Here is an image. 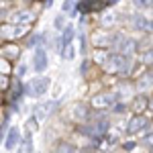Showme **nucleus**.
<instances>
[{
  "instance_id": "11",
  "label": "nucleus",
  "mask_w": 153,
  "mask_h": 153,
  "mask_svg": "<svg viewBox=\"0 0 153 153\" xmlns=\"http://www.w3.org/2000/svg\"><path fill=\"white\" fill-rule=\"evenodd\" d=\"M133 4L137 8H149V6H153V0H133Z\"/></svg>"
},
{
  "instance_id": "14",
  "label": "nucleus",
  "mask_w": 153,
  "mask_h": 153,
  "mask_svg": "<svg viewBox=\"0 0 153 153\" xmlns=\"http://www.w3.org/2000/svg\"><path fill=\"white\" fill-rule=\"evenodd\" d=\"M143 143H147V145H149V143H153V137H145V139H143Z\"/></svg>"
},
{
  "instance_id": "1",
  "label": "nucleus",
  "mask_w": 153,
  "mask_h": 153,
  "mask_svg": "<svg viewBox=\"0 0 153 153\" xmlns=\"http://www.w3.org/2000/svg\"><path fill=\"white\" fill-rule=\"evenodd\" d=\"M49 80L47 78H37V80H31V82L27 84V94L29 96H41L47 92L49 88Z\"/></svg>"
},
{
  "instance_id": "7",
  "label": "nucleus",
  "mask_w": 153,
  "mask_h": 153,
  "mask_svg": "<svg viewBox=\"0 0 153 153\" xmlns=\"http://www.w3.org/2000/svg\"><path fill=\"white\" fill-rule=\"evenodd\" d=\"M94 102H96L98 106H100V104L106 106V104H110V102H114V94H102V96H96Z\"/></svg>"
},
{
  "instance_id": "6",
  "label": "nucleus",
  "mask_w": 153,
  "mask_h": 153,
  "mask_svg": "<svg viewBox=\"0 0 153 153\" xmlns=\"http://www.w3.org/2000/svg\"><path fill=\"white\" fill-rule=\"evenodd\" d=\"M147 125V118H141V117H137V118H133L129 123V133H137L139 129H143Z\"/></svg>"
},
{
  "instance_id": "3",
  "label": "nucleus",
  "mask_w": 153,
  "mask_h": 153,
  "mask_svg": "<svg viewBox=\"0 0 153 153\" xmlns=\"http://www.w3.org/2000/svg\"><path fill=\"white\" fill-rule=\"evenodd\" d=\"M33 68L39 74L47 70V53H45V49H41V47L35 49V53H33Z\"/></svg>"
},
{
  "instance_id": "12",
  "label": "nucleus",
  "mask_w": 153,
  "mask_h": 153,
  "mask_svg": "<svg viewBox=\"0 0 153 153\" xmlns=\"http://www.w3.org/2000/svg\"><path fill=\"white\" fill-rule=\"evenodd\" d=\"M55 27H57V29H65V23H63V16H61V14L55 19Z\"/></svg>"
},
{
  "instance_id": "10",
  "label": "nucleus",
  "mask_w": 153,
  "mask_h": 153,
  "mask_svg": "<svg viewBox=\"0 0 153 153\" xmlns=\"http://www.w3.org/2000/svg\"><path fill=\"white\" fill-rule=\"evenodd\" d=\"M147 84H153V70L147 71L145 76H143L141 80H139V86H147Z\"/></svg>"
},
{
  "instance_id": "13",
  "label": "nucleus",
  "mask_w": 153,
  "mask_h": 153,
  "mask_svg": "<svg viewBox=\"0 0 153 153\" xmlns=\"http://www.w3.org/2000/svg\"><path fill=\"white\" fill-rule=\"evenodd\" d=\"M25 71H27V68H25V65H21V68H19V76H25Z\"/></svg>"
},
{
  "instance_id": "16",
  "label": "nucleus",
  "mask_w": 153,
  "mask_h": 153,
  "mask_svg": "<svg viewBox=\"0 0 153 153\" xmlns=\"http://www.w3.org/2000/svg\"><path fill=\"white\" fill-rule=\"evenodd\" d=\"M151 108H153V102H151Z\"/></svg>"
},
{
  "instance_id": "8",
  "label": "nucleus",
  "mask_w": 153,
  "mask_h": 153,
  "mask_svg": "<svg viewBox=\"0 0 153 153\" xmlns=\"http://www.w3.org/2000/svg\"><path fill=\"white\" fill-rule=\"evenodd\" d=\"M98 2H102V0H82V2H80V8H82L84 12L92 10V8H98Z\"/></svg>"
},
{
  "instance_id": "5",
  "label": "nucleus",
  "mask_w": 153,
  "mask_h": 153,
  "mask_svg": "<svg viewBox=\"0 0 153 153\" xmlns=\"http://www.w3.org/2000/svg\"><path fill=\"white\" fill-rule=\"evenodd\" d=\"M19 141H21V133H19V129H10L8 131V137H6V149H14Z\"/></svg>"
},
{
  "instance_id": "15",
  "label": "nucleus",
  "mask_w": 153,
  "mask_h": 153,
  "mask_svg": "<svg viewBox=\"0 0 153 153\" xmlns=\"http://www.w3.org/2000/svg\"><path fill=\"white\" fill-rule=\"evenodd\" d=\"M0 84H4V82H2V80H0Z\"/></svg>"
},
{
  "instance_id": "9",
  "label": "nucleus",
  "mask_w": 153,
  "mask_h": 153,
  "mask_svg": "<svg viewBox=\"0 0 153 153\" xmlns=\"http://www.w3.org/2000/svg\"><path fill=\"white\" fill-rule=\"evenodd\" d=\"M31 19H33V12L23 10V12H19V14H16V23H29Z\"/></svg>"
},
{
  "instance_id": "4",
  "label": "nucleus",
  "mask_w": 153,
  "mask_h": 153,
  "mask_svg": "<svg viewBox=\"0 0 153 153\" xmlns=\"http://www.w3.org/2000/svg\"><path fill=\"white\" fill-rule=\"evenodd\" d=\"M71 41H74V27H65V29H63V37H61V49H59V51H61V53H63V49L68 47V45H71Z\"/></svg>"
},
{
  "instance_id": "2",
  "label": "nucleus",
  "mask_w": 153,
  "mask_h": 153,
  "mask_svg": "<svg viewBox=\"0 0 153 153\" xmlns=\"http://www.w3.org/2000/svg\"><path fill=\"white\" fill-rule=\"evenodd\" d=\"M129 65H131V59L127 57V53H120V55H112L106 68L110 71H127Z\"/></svg>"
}]
</instances>
